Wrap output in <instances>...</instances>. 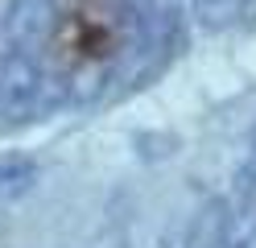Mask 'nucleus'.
Masks as SVG:
<instances>
[{
    "instance_id": "obj_1",
    "label": "nucleus",
    "mask_w": 256,
    "mask_h": 248,
    "mask_svg": "<svg viewBox=\"0 0 256 248\" xmlns=\"http://www.w3.org/2000/svg\"><path fill=\"white\" fill-rule=\"evenodd\" d=\"M0 42L38 79L46 116L140 91L186 42L174 0H12Z\"/></svg>"
},
{
    "instance_id": "obj_2",
    "label": "nucleus",
    "mask_w": 256,
    "mask_h": 248,
    "mask_svg": "<svg viewBox=\"0 0 256 248\" xmlns=\"http://www.w3.org/2000/svg\"><path fill=\"white\" fill-rule=\"evenodd\" d=\"M38 182V161L34 157H8L0 161V194H21Z\"/></svg>"
},
{
    "instance_id": "obj_3",
    "label": "nucleus",
    "mask_w": 256,
    "mask_h": 248,
    "mask_svg": "<svg viewBox=\"0 0 256 248\" xmlns=\"http://www.w3.org/2000/svg\"><path fill=\"white\" fill-rule=\"evenodd\" d=\"M206 5H219V0H206Z\"/></svg>"
}]
</instances>
